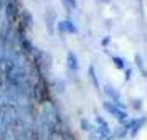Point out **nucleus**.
Wrapping results in <instances>:
<instances>
[{"label":"nucleus","instance_id":"obj_7","mask_svg":"<svg viewBox=\"0 0 147 140\" xmlns=\"http://www.w3.org/2000/svg\"><path fill=\"white\" fill-rule=\"evenodd\" d=\"M88 74H89V79H91V84L94 86V89L98 92H101V84H99V81H98V76H96V71H94L93 66L88 68Z\"/></svg>","mask_w":147,"mask_h":140},{"label":"nucleus","instance_id":"obj_8","mask_svg":"<svg viewBox=\"0 0 147 140\" xmlns=\"http://www.w3.org/2000/svg\"><path fill=\"white\" fill-rule=\"evenodd\" d=\"M136 66H137V69L140 71V74H142L144 78H147V69H146V64H144V60H142L140 54H136Z\"/></svg>","mask_w":147,"mask_h":140},{"label":"nucleus","instance_id":"obj_5","mask_svg":"<svg viewBox=\"0 0 147 140\" xmlns=\"http://www.w3.org/2000/svg\"><path fill=\"white\" fill-rule=\"evenodd\" d=\"M56 27H58V31H60V33H76V31H78L76 27H74V23L69 20V18H68V20H60Z\"/></svg>","mask_w":147,"mask_h":140},{"label":"nucleus","instance_id":"obj_10","mask_svg":"<svg viewBox=\"0 0 147 140\" xmlns=\"http://www.w3.org/2000/svg\"><path fill=\"white\" fill-rule=\"evenodd\" d=\"M63 3H65V7L68 8V10H71V8H76L78 7V2L76 0H61Z\"/></svg>","mask_w":147,"mask_h":140},{"label":"nucleus","instance_id":"obj_3","mask_svg":"<svg viewBox=\"0 0 147 140\" xmlns=\"http://www.w3.org/2000/svg\"><path fill=\"white\" fill-rule=\"evenodd\" d=\"M5 15H7L8 21H15L18 18V5L15 0H8L5 5Z\"/></svg>","mask_w":147,"mask_h":140},{"label":"nucleus","instance_id":"obj_14","mask_svg":"<svg viewBox=\"0 0 147 140\" xmlns=\"http://www.w3.org/2000/svg\"><path fill=\"white\" fill-rule=\"evenodd\" d=\"M124 71H126V76H124V78H126V81H129L131 79V76H132V69H131V68H126Z\"/></svg>","mask_w":147,"mask_h":140},{"label":"nucleus","instance_id":"obj_13","mask_svg":"<svg viewBox=\"0 0 147 140\" xmlns=\"http://www.w3.org/2000/svg\"><path fill=\"white\" fill-rule=\"evenodd\" d=\"M109 43H111V36H109V35H107V36H104V38L101 40V45H102L104 48H106L107 45H109Z\"/></svg>","mask_w":147,"mask_h":140},{"label":"nucleus","instance_id":"obj_2","mask_svg":"<svg viewBox=\"0 0 147 140\" xmlns=\"http://www.w3.org/2000/svg\"><path fill=\"white\" fill-rule=\"evenodd\" d=\"M104 94L107 96V100L114 102L117 107H121L122 111H126V106L122 104V99H121V92L116 87H113L111 84H106V86H104Z\"/></svg>","mask_w":147,"mask_h":140},{"label":"nucleus","instance_id":"obj_4","mask_svg":"<svg viewBox=\"0 0 147 140\" xmlns=\"http://www.w3.org/2000/svg\"><path fill=\"white\" fill-rule=\"evenodd\" d=\"M147 124V117H137V119L131 120V129H129V133L132 135V137H136L137 133L140 132V129Z\"/></svg>","mask_w":147,"mask_h":140},{"label":"nucleus","instance_id":"obj_1","mask_svg":"<svg viewBox=\"0 0 147 140\" xmlns=\"http://www.w3.org/2000/svg\"><path fill=\"white\" fill-rule=\"evenodd\" d=\"M102 107H104V111H107L111 115H114L121 124H124V122L127 120V112H126V111H122L121 107H117L114 102H111V100L106 99L104 102H102Z\"/></svg>","mask_w":147,"mask_h":140},{"label":"nucleus","instance_id":"obj_9","mask_svg":"<svg viewBox=\"0 0 147 140\" xmlns=\"http://www.w3.org/2000/svg\"><path fill=\"white\" fill-rule=\"evenodd\" d=\"M113 63H114V66L117 68V69H121V71L126 69V61H124V58H121V56H113Z\"/></svg>","mask_w":147,"mask_h":140},{"label":"nucleus","instance_id":"obj_6","mask_svg":"<svg viewBox=\"0 0 147 140\" xmlns=\"http://www.w3.org/2000/svg\"><path fill=\"white\" fill-rule=\"evenodd\" d=\"M66 68L69 71H78V69H80L78 56H76L73 51H68V54H66Z\"/></svg>","mask_w":147,"mask_h":140},{"label":"nucleus","instance_id":"obj_12","mask_svg":"<svg viewBox=\"0 0 147 140\" xmlns=\"http://www.w3.org/2000/svg\"><path fill=\"white\" fill-rule=\"evenodd\" d=\"M81 127H83V130H84V132H89V130H91V125H89V122H88V120H81Z\"/></svg>","mask_w":147,"mask_h":140},{"label":"nucleus","instance_id":"obj_15","mask_svg":"<svg viewBox=\"0 0 147 140\" xmlns=\"http://www.w3.org/2000/svg\"><path fill=\"white\" fill-rule=\"evenodd\" d=\"M113 139H114L113 135H109V137H106V139H102V140H113Z\"/></svg>","mask_w":147,"mask_h":140},{"label":"nucleus","instance_id":"obj_11","mask_svg":"<svg viewBox=\"0 0 147 140\" xmlns=\"http://www.w3.org/2000/svg\"><path fill=\"white\" fill-rule=\"evenodd\" d=\"M132 109L134 111H140V109H142V100L140 99H132Z\"/></svg>","mask_w":147,"mask_h":140},{"label":"nucleus","instance_id":"obj_16","mask_svg":"<svg viewBox=\"0 0 147 140\" xmlns=\"http://www.w3.org/2000/svg\"><path fill=\"white\" fill-rule=\"evenodd\" d=\"M0 89H2V82H0Z\"/></svg>","mask_w":147,"mask_h":140}]
</instances>
